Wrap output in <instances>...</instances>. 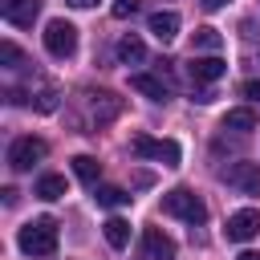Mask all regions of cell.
Wrapping results in <instances>:
<instances>
[{"mask_svg":"<svg viewBox=\"0 0 260 260\" xmlns=\"http://www.w3.org/2000/svg\"><path fill=\"white\" fill-rule=\"evenodd\" d=\"M16 244H20L24 256H53V252H57V219H53V215L28 219V223L20 228V236H16Z\"/></svg>","mask_w":260,"mask_h":260,"instance_id":"1","label":"cell"},{"mask_svg":"<svg viewBox=\"0 0 260 260\" xmlns=\"http://www.w3.org/2000/svg\"><path fill=\"white\" fill-rule=\"evenodd\" d=\"M162 211H167V215H175V219H183V223H191V228L207 219V203H203L195 191H187V187L167 191V195H162Z\"/></svg>","mask_w":260,"mask_h":260,"instance_id":"2","label":"cell"},{"mask_svg":"<svg viewBox=\"0 0 260 260\" xmlns=\"http://www.w3.org/2000/svg\"><path fill=\"white\" fill-rule=\"evenodd\" d=\"M130 150H134L138 158H154V162H162V167H179V158H183L179 142H171V138H150V134H134V138H130Z\"/></svg>","mask_w":260,"mask_h":260,"instance_id":"3","label":"cell"},{"mask_svg":"<svg viewBox=\"0 0 260 260\" xmlns=\"http://www.w3.org/2000/svg\"><path fill=\"white\" fill-rule=\"evenodd\" d=\"M41 37H45V49H49L53 57H61V61L77 53V28H73L69 20H61V16H57V20H49Z\"/></svg>","mask_w":260,"mask_h":260,"instance_id":"4","label":"cell"},{"mask_svg":"<svg viewBox=\"0 0 260 260\" xmlns=\"http://www.w3.org/2000/svg\"><path fill=\"white\" fill-rule=\"evenodd\" d=\"M45 154H49L45 138H32V134H24V138H16V142L8 146V167H12V171H32V167H37Z\"/></svg>","mask_w":260,"mask_h":260,"instance_id":"5","label":"cell"},{"mask_svg":"<svg viewBox=\"0 0 260 260\" xmlns=\"http://www.w3.org/2000/svg\"><path fill=\"white\" fill-rule=\"evenodd\" d=\"M223 183L236 187L240 195H260V162H232L223 171Z\"/></svg>","mask_w":260,"mask_h":260,"instance_id":"6","label":"cell"},{"mask_svg":"<svg viewBox=\"0 0 260 260\" xmlns=\"http://www.w3.org/2000/svg\"><path fill=\"white\" fill-rule=\"evenodd\" d=\"M228 240L232 244H244V240H252L256 232H260V211L256 207H244V211H236V215H228Z\"/></svg>","mask_w":260,"mask_h":260,"instance_id":"7","label":"cell"},{"mask_svg":"<svg viewBox=\"0 0 260 260\" xmlns=\"http://www.w3.org/2000/svg\"><path fill=\"white\" fill-rule=\"evenodd\" d=\"M37 12H41V0H0V16L16 28H32Z\"/></svg>","mask_w":260,"mask_h":260,"instance_id":"8","label":"cell"},{"mask_svg":"<svg viewBox=\"0 0 260 260\" xmlns=\"http://www.w3.org/2000/svg\"><path fill=\"white\" fill-rule=\"evenodd\" d=\"M142 252H146V260H175V240L162 228H146L142 232Z\"/></svg>","mask_w":260,"mask_h":260,"instance_id":"9","label":"cell"},{"mask_svg":"<svg viewBox=\"0 0 260 260\" xmlns=\"http://www.w3.org/2000/svg\"><path fill=\"white\" fill-rule=\"evenodd\" d=\"M187 73H191V81H219V77L228 73V65H223L215 53H207V57H191Z\"/></svg>","mask_w":260,"mask_h":260,"instance_id":"10","label":"cell"},{"mask_svg":"<svg viewBox=\"0 0 260 260\" xmlns=\"http://www.w3.org/2000/svg\"><path fill=\"white\" fill-rule=\"evenodd\" d=\"M146 28H150V37H154L158 45H167V41H175V32H179V12H150Z\"/></svg>","mask_w":260,"mask_h":260,"instance_id":"11","label":"cell"},{"mask_svg":"<svg viewBox=\"0 0 260 260\" xmlns=\"http://www.w3.org/2000/svg\"><path fill=\"white\" fill-rule=\"evenodd\" d=\"M122 114V102L114 93H89V118L102 126V122H114Z\"/></svg>","mask_w":260,"mask_h":260,"instance_id":"12","label":"cell"},{"mask_svg":"<svg viewBox=\"0 0 260 260\" xmlns=\"http://www.w3.org/2000/svg\"><path fill=\"white\" fill-rule=\"evenodd\" d=\"M130 85H134L138 93H146L150 102H167V98H171V85H167L162 77H150V73H134Z\"/></svg>","mask_w":260,"mask_h":260,"instance_id":"13","label":"cell"},{"mask_svg":"<svg viewBox=\"0 0 260 260\" xmlns=\"http://www.w3.org/2000/svg\"><path fill=\"white\" fill-rule=\"evenodd\" d=\"M114 53H118L122 65H142V61H146V45H142V37H134V32H126Z\"/></svg>","mask_w":260,"mask_h":260,"instance_id":"14","label":"cell"},{"mask_svg":"<svg viewBox=\"0 0 260 260\" xmlns=\"http://www.w3.org/2000/svg\"><path fill=\"white\" fill-rule=\"evenodd\" d=\"M102 236H106V244H110L114 252H122V248L130 244V223H126L122 215H110V219L102 223Z\"/></svg>","mask_w":260,"mask_h":260,"instance_id":"15","label":"cell"},{"mask_svg":"<svg viewBox=\"0 0 260 260\" xmlns=\"http://www.w3.org/2000/svg\"><path fill=\"white\" fill-rule=\"evenodd\" d=\"M223 130H236V134H248V130H256V110H248V106H240V110H228V114H223Z\"/></svg>","mask_w":260,"mask_h":260,"instance_id":"16","label":"cell"},{"mask_svg":"<svg viewBox=\"0 0 260 260\" xmlns=\"http://www.w3.org/2000/svg\"><path fill=\"white\" fill-rule=\"evenodd\" d=\"M219 45H223V37H219V28H211V24L195 28V37H191V49H195V53H219Z\"/></svg>","mask_w":260,"mask_h":260,"instance_id":"17","label":"cell"},{"mask_svg":"<svg viewBox=\"0 0 260 260\" xmlns=\"http://www.w3.org/2000/svg\"><path fill=\"white\" fill-rule=\"evenodd\" d=\"M65 191H69V187H65V175H41L32 195H37V199H61Z\"/></svg>","mask_w":260,"mask_h":260,"instance_id":"18","label":"cell"},{"mask_svg":"<svg viewBox=\"0 0 260 260\" xmlns=\"http://www.w3.org/2000/svg\"><path fill=\"white\" fill-rule=\"evenodd\" d=\"M73 175H77L81 183H98V175H102V162H98L93 154H73Z\"/></svg>","mask_w":260,"mask_h":260,"instance_id":"19","label":"cell"},{"mask_svg":"<svg viewBox=\"0 0 260 260\" xmlns=\"http://www.w3.org/2000/svg\"><path fill=\"white\" fill-rule=\"evenodd\" d=\"M93 199H98V207H122V203H130V195H126L122 187H110V183H106V187H98V195H93Z\"/></svg>","mask_w":260,"mask_h":260,"instance_id":"20","label":"cell"},{"mask_svg":"<svg viewBox=\"0 0 260 260\" xmlns=\"http://www.w3.org/2000/svg\"><path fill=\"white\" fill-rule=\"evenodd\" d=\"M0 61H4V69H16V65H20V49H16L12 41H4V45H0Z\"/></svg>","mask_w":260,"mask_h":260,"instance_id":"21","label":"cell"},{"mask_svg":"<svg viewBox=\"0 0 260 260\" xmlns=\"http://www.w3.org/2000/svg\"><path fill=\"white\" fill-rule=\"evenodd\" d=\"M110 12H114L118 20H126V16H134V12H138V0H114V4H110Z\"/></svg>","mask_w":260,"mask_h":260,"instance_id":"22","label":"cell"},{"mask_svg":"<svg viewBox=\"0 0 260 260\" xmlns=\"http://www.w3.org/2000/svg\"><path fill=\"white\" fill-rule=\"evenodd\" d=\"M240 93H244V98H260V77H248V81L240 85Z\"/></svg>","mask_w":260,"mask_h":260,"instance_id":"23","label":"cell"},{"mask_svg":"<svg viewBox=\"0 0 260 260\" xmlns=\"http://www.w3.org/2000/svg\"><path fill=\"white\" fill-rule=\"evenodd\" d=\"M199 4H203V8H207V12H215V8H223V4H228V0H199Z\"/></svg>","mask_w":260,"mask_h":260,"instance_id":"24","label":"cell"},{"mask_svg":"<svg viewBox=\"0 0 260 260\" xmlns=\"http://www.w3.org/2000/svg\"><path fill=\"white\" fill-rule=\"evenodd\" d=\"M65 4H73V8H93V4H102V0H65Z\"/></svg>","mask_w":260,"mask_h":260,"instance_id":"25","label":"cell"},{"mask_svg":"<svg viewBox=\"0 0 260 260\" xmlns=\"http://www.w3.org/2000/svg\"><path fill=\"white\" fill-rule=\"evenodd\" d=\"M236 260H260V252H240Z\"/></svg>","mask_w":260,"mask_h":260,"instance_id":"26","label":"cell"}]
</instances>
